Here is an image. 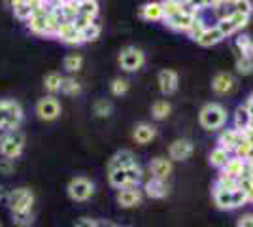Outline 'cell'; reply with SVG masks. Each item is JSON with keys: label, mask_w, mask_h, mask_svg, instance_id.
I'll return each instance as SVG.
<instances>
[{"label": "cell", "mask_w": 253, "mask_h": 227, "mask_svg": "<svg viewBox=\"0 0 253 227\" xmlns=\"http://www.w3.org/2000/svg\"><path fill=\"white\" fill-rule=\"evenodd\" d=\"M219 2H221V0H204V4H206V6H217Z\"/></svg>", "instance_id": "cell-50"}, {"label": "cell", "mask_w": 253, "mask_h": 227, "mask_svg": "<svg viewBox=\"0 0 253 227\" xmlns=\"http://www.w3.org/2000/svg\"><path fill=\"white\" fill-rule=\"evenodd\" d=\"M36 114L43 121H53V119H57L61 116V102L55 97L40 98L38 104H36Z\"/></svg>", "instance_id": "cell-9"}, {"label": "cell", "mask_w": 253, "mask_h": 227, "mask_svg": "<svg viewBox=\"0 0 253 227\" xmlns=\"http://www.w3.org/2000/svg\"><path fill=\"white\" fill-rule=\"evenodd\" d=\"M221 2H232V0H221Z\"/></svg>", "instance_id": "cell-53"}, {"label": "cell", "mask_w": 253, "mask_h": 227, "mask_svg": "<svg viewBox=\"0 0 253 227\" xmlns=\"http://www.w3.org/2000/svg\"><path fill=\"white\" fill-rule=\"evenodd\" d=\"M98 36H100V25L98 23H91L89 27H85L82 31V40L84 42H95Z\"/></svg>", "instance_id": "cell-33"}, {"label": "cell", "mask_w": 253, "mask_h": 227, "mask_svg": "<svg viewBox=\"0 0 253 227\" xmlns=\"http://www.w3.org/2000/svg\"><path fill=\"white\" fill-rule=\"evenodd\" d=\"M170 112H172V106H170V102H167V100H157V102H153V106H151V116L155 119L169 118Z\"/></svg>", "instance_id": "cell-27"}, {"label": "cell", "mask_w": 253, "mask_h": 227, "mask_svg": "<svg viewBox=\"0 0 253 227\" xmlns=\"http://www.w3.org/2000/svg\"><path fill=\"white\" fill-rule=\"evenodd\" d=\"M199 121H201V125L206 131L221 129L223 125H225V121H227V112H225V108H223L221 104L210 102V104H206L201 110Z\"/></svg>", "instance_id": "cell-6"}, {"label": "cell", "mask_w": 253, "mask_h": 227, "mask_svg": "<svg viewBox=\"0 0 253 227\" xmlns=\"http://www.w3.org/2000/svg\"><path fill=\"white\" fill-rule=\"evenodd\" d=\"M232 87H234V78H232L231 74H227V72L217 74L213 78V82H211V89H213L215 93H219V95L229 93Z\"/></svg>", "instance_id": "cell-21"}, {"label": "cell", "mask_w": 253, "mask_h": 227, "mask_svg": "<svg viewBox=\"0 0 253 227\" xmlns=\"http://www.w3.org/2000/svg\"><path fill=\"white\" fill-rule=\"evenodd\" d=\"M6 2L10 4V8H17V6H19V4H23L25 0H6Z\"/></svg>", "instance_id": "cell-49"}, {"label": "cell", "mask_w": 253, "mask_h": 227, "mask_svg": "<svg viewBox=\"0 0 253 227\" xmlns=\"http://www.w3.org/2000/svg\"><path fill=\"white\" fill-rule=\"evenodd\" d=\"M13 171H15V163H13V159L2 157V159H0V174H11Z\"/></svg>", "instance_id": "cell-43"}, {"label": "cell", "mask_w": 253, "mask_h": 227, "mask_svg": "<svg viewBox=\"0 0 253 227\" xmlns=\"http://www.w3.org/2000/svg\"><path fill=\"white\" fill-rule=\"evenodd\" d=\"M55 36H57L63 44H68V45L84 44V40H82V31L76 29L74 23H63V25H59V29H57Z\"/></svg>", "instance_id": "cell-13"}, {"label": "cell", "mask_w": 253, "mask_h": 227, "mask_svg": "<svg viewBox=\"0 0 253 227\" xmlns=\"http://www.w3.org/2000/svg\"><path fill=\"white\" fill-rule=\"evenodd\" d=\"M98 227H104V222H100V224H98Z\"/></svg>", "instance_id": "cell-52"}, {"label": "cell", "mask_w": 253, "mask_h": 227, "mask_svg": "<svg viewBox=\"0 0 253 227\" xmlns=\"http://www.w3.org/2000/svg\"><path fill=\"white\" fill-rule=\"evenodd\" d=\"M250 125H252V116H250V112H248L246 106H240V108L236 110V114H234V129L248 131Z\"/></svg>", "instance_id": "cell-26"}, {"label": "cell", "mask_w": 253, "mask_h": 227, "mask_svg": "<svg viewBox=\"0 0 253 227\" xmlns=\"http://www.w3.org/2000/svg\"><path fill=\"white\" fill-rule=\"evenodd\" d=\"M61 84H63V76L59 72H49V74L43 78V86L49 93H57L61 91Z\"/></svg>", "instance_id": "cell-28"}, {"label": "cell", "mask_w": 253, "mask_h": 227, "mask_svg": "<svg viewBox=\"0 0 253 227\" xmlns=\"http://www.w3.org/2000/svg\"><path fill=\"white\" fill-rule=\"evenodd\" d=\"M61 91H63L64 95H78V93L82 91V86L76 82L74 78H63Z\"/></svg>", "instance_id": "cell-34"}, {"label": "cell", "mask_w": 253, "mask_h": 227, "mask_svg": "<svg viewBox=\"0 0 253 227\" xmlns=\"http://www.w3.org/2000/svg\"><path fill=\"white\" fill-rule=\"evenodd\" d=\"M217 29L221 31L223 36H225V38H227L229 34H232V33H234V31H236V27L232 25V21H231V19H229V17H223L221 21L217 23Z\"/></svg>", "instance_id": "cell-42"}, {"label": "cell", "mask_w": 253, "mask_h": 227, "mask_svg": "<svg viewBox=\"0 0 253 227\" xmlns=\"http://www.w3.org/2000/svg\"><path fill=\"white\" fill-rule=\"evenodd\" d=\"M231 157H229V151H225L223 148H213L210 151V155H208V163H210L211 167H215V169H223L227 161H229Z\"/></svg>", "instance_id": "cell-25"}, {"label": "cell", "mask_w": 253, "mask_h": 227, "mask_svg": "<svg viewBox=\"0 0 253 227\" xmlns=\"http://www.w3.org/2000/svg\"><path fill=\"white\" fill-rule=\"evenodd\" d=\"M187 6H191L193 10H201V8H204L206 4H204V0H187Z\"/></svg>", "instance_id": "cell-47"}, {"label": "cell", "mask_w": 253, "mask_h": 227, "mask_svg": "<svg viewBox=\"0 0 253 227\" xmlns=\"http://www.w3.org/2000/svg\"><path fill=\"white\" fill-rule=\"evenodd\" d=\"M144 63H146L144 53L140 49H136V47H132V45L125 47L121 51V55H119V65H121V68L125 72H136V70H140L144 66Z\"/></svg>", "instance_id": "cell-8"}, {"label": "cell", "mask_w": 253, "mask_h": 227, "mask_svg": "<svg viewBox=\"0 0 253 227\" xmlns=\"http://www.w3.org/2000/svg\"><path fill=\"white\" fill-rule=\"evenodd\" d=\"M142 199H144V193L138 187H125V189H119L116 195L117 205L121 208H134L142 205Z\"/></svg>", "instance_id": "cell-11"}, {"label": "cell", "mask_w": 253, "mask_h": 227, "mask_svg": "<svg viewBox=\"0 0 253 227\" xmlns=\"http://www.w3.org/2000/svg\"><path fill=\"white\" fill-rule=\"evenodd\" d=\"M144 193L148 195L149 199H165L169 195V185L167 180H159V178H149L144 184Z\"/></svg>", "instance_id": "cell-17"}, {"label": "cell", "mask_w": 253, "mask_h": 227, "mask_svg": "<svg viewBox=\"0 0 253 227\" xmlns=\"http://www.w3.org/2000/svg\"><path fill=\"white\" fill-rule=\"evenodd\" d=\"M236 227H253V214L248 212V214H242L236 222Z\"/></svg>", "instance_id": "cell-45"}, {"label": "cell", "mask_w": 253, "mask_h": 227, "mask_svg": "<svg viewBox=\"0 0 253 227\" xmlns=\"http://www.w3.org/2000/svg\"><path fill=\"white\" fill-rule=\"evenodd\" d=\"M136 163V157L130 150H119L116 151L110 161H108V173L110 171H117V169H125V167H130Z\"/></svg>", "instance_id": "cell-15"}, {"label": "cell", "mask_w": 253, "mask_h": 227, "mask_svg": "<svg viewBox=\"0 0 253 227\" xmlns=\"http://www.w3.org/2000/svg\"><path fill=\"white\" fill-rule=\"evenodd\" d=\"M236 70L240 72L242 76H248L253 72V57H238V61H236Z\"/></svg>", "instance_id": "cell-35"}, {"label": "cell", "mask_w": 253, "mask_h": 227, "mask_svg": "<svg viewBox=\"0 0 253 227\" xmlns=\"http://www.w3.org/2000/svg\"><path fill=\"white\" fill-rule=\"evenodd\" d=\"M240 178H246V180L253 182V161H246V165H244V173Z\"/></svg>", "instance_id": "cell-46"}, {"label": "cell", "mask_w": 253, "mask_h": 227, "mask_svg": "<svg viewBox=\"0 0 253 227\" xmlns=\"http://www.w3.org/2000/svg\"><path fill=\"white\" fill-rule=\"evenodd\" d=\"M142 180V169L140 165L134 163L125 169H117V171H110L108 173V182L114 185L116 189H125V187H138Z\"/></svg>", "instance_id": "cell-3"}, {"label": "cell", "mask_w": 253, "mask_h": 227, "mask_svg": "<svg viewBox=\"0 0 253 227\" xmlns=\"http://www.w3.org/2000/svg\"><path fill=\"white\" fill-rule=\"evenodd\" d=\"M244 136H246V131L225 129L221 135H219V138H217V146L231 153V151H234V148L238 146V142L242 140Z\"/></svg>", "instance_id": "cell-14"}, {"label": "cell", "mask_w": 253, "mask_h": 227, "mask_svg": "<svg viewBox=\"0 0 253 227\" xmlns=\"http://www.w3.org/2000/svg\"><path fill=\"white\" fill-rule=\"evenodd\" d=\"M232 2H234V11L244 13V15H252L253 11L252 0H232Z\"/></svg>", "instance_id": "cell-39"}, {"label": "cell", "mask_w": 253, "mask_h": 227, "mask_svg": "<svg viewBox=\"0 0 253 227\" xmlns=\"http://www.w3.org/2000/svg\"><path fill=\"white\" fill-rule=\"evenodd\" d=\"M66 193L74 203H85L95 195V184L85 176H76L66 185Z\"/></svg>", "instance_id": "cell-7"}, {"label": "cell", "mask_w": 253, "mask_h": 227, "mask_svg": "<svg viewBox=\"0 0 253 227\" xmlns=\"http://www.w3.org/2000/svg\"><path fill=\"white\" fill-rule=\"evenodd\" d=\"M110 89H112V93L114 95H125L126 91H128V82L126 80H123V78H116L112 84H110Z\"/></svg>", "instance_id": "cell-36"}, {"label": "cell", "mask_w": 253, "mask_h": 227, "mask_svg": "<svg viewBox=\"0 0 253 227\" xmlns=\"http://www.w3.org/2000/svg\"><path fill=\"white\" fill-rule=\"evenodd\" d=\"M238 187L242 189V193L246 195V201L253 203V182L246 180V178H238Z\"/></svg>", "instance_id": "cell-38"}, {"label": "cell", "mask_w": 253, "mask_h": 227, "mask_svg": "<svg viewBox=\"0 0 253 227\" xmlns=\"http://www.w3.org/2000/svg\"><path fill=\"white\" fill-rule=\"evenodd\" d=\"M155 136H157V129L149 123H138L134 127V133H132V138L138 144H149Z\"/></svg>", "instance_id": "cell-20"}, {"label": "cell", "mask_w": 253, "mask_h": 227, "mask_svg": "<svg viewBox=\"0 0 253 227\" xmlns=\"http://www.w3.org/2000/svg\"><path fill=\"white\" fill-rule=\"evenodd\" d=\"M25 150V135L21 131H8L0 135V157L17 159Z\"/></svg>", "instance_id": "cell-5"}, {"label": "cell", "mask_w": 253, "mask_h": 227, "mask_svg": "<svg viewBox=\"0 0 253 227\" xmlns=\"http://www.w3.org/2000/svg\"><path fill=\"white\" fill-rule=\"evenodd\" d=\"M112 102L110 100H106V98H98L95 104H93V112H95L98 118H108L110 114H112Z\"/></svg>", "instance_id": "cell-30"}, {"label": "cell", "mask_w": 253, "mask_h": 227, "mask_svg": "<svg viewBox=\"0 0 253 227\" xmlns=\"http://www.w3.org/2000/svg\"><path fill=\"white\" fill-rule=\"evenodd\" d=\"M140 15H142V19H146V21H159V19L165 17V15H163V6H161V2H148V4H144V6L140 8Z\"/></svg>", "instance_id": "cell-22"}, {"label": "cell", "mask_w": 253, "mask_h": 227, "mask_svg": "<svg viewBox=\"0 0 253 227\" xmlns=\"http://www.w3.org/2000/svg\"><path fill=\"white\" fill-rule=\"evenodd\" d=\"M223 33L217 29V27H211V29H206L204 31V34H202L201 38L197 40V42L201 44L202 47H210V45H215V44L223 42Z\"/></svg>", "instance_id": "cell-23"}, {"label": "cell", "mask_w": 253, "mask_h": 227, "mask_svg": "<svg viewBox=\"0 0 253 227\" xmlns=\"http://www.w3.org/2000/svg\"><path fill=\"white\" fill-rule=\"evenodd\" d=\"M229 19L232 21V25L236 27V31L238 29H244L248 21H250V15H244V13H238V11H232L231 15H229Z\"/></svg>", "instance_id": "cell-40"}, {"label": "cell", "mask_w": 253, "mask_h": 227, "mask_svg": "<svg viewBox=\"0 0 253 227\" xmlns=\"http://www.w3.org/2000/svg\"><path fill=\"white\" fill-rule=\"evenodd\" d=\"M80 13L95 19L96 15H98V4H96V0H80Z\"/></svg>", "instance_id": "cell-31"}, {"label": "cell", "mask_w": 253, "mask_h": 227, "mask_svg": "<svg viewBox=\"0 0 253 227\" xmlns=\"http://www.w3.org/2000/svg\"><path fill=\"white\" fill-rule=\"evenodd\" d=\"M149 173L151 178H159V180H167L172 174V161L167 157H155L149 163Z\"/></svg>", "instance_id": "cell-16"}, {"label": "cell", "mask_w": 253, "mask_h": 227, "mask_svg": "<svg viewBox=\"0 0 253 227\" xmlns=\"http://www.w3.org/2000/svg\"><path fill=\"white\" fill-rule=\"evenodd\" d=\"M40 2H42V4H43V2H45V0H40Z\"/></svg>", "instance_id": "cell-54"}, {"label": "cell", "mask_w": 253, "mask_h": 227, "mask_svg": "<svg viewBox=\"0 0 253 227\" xmlns=\"http://www.w3.org/2000/svg\"><path fill=\"white\" fill-rule=\"evenodd\" d=\"M157 82L161 93H165V95H172L178 89V74L174 70H161Z\"/></svg>", "instance_id": "cell-18"}, {"label": "cell", "mask_w": 253, "mask_h": 227, "mask_svg": "<svg viewBox=\"0 0 253 227\" xmlns=\"http://www.w3.org/2000/svg\"><path fill=\"white\" fill-rule=\"evenodd\" d=\"M246 108H248V112H250V116L253 118V95L250 97V100H248V104H246Z\"/></svg>", "instance_id": "cell-48"}, {"label": "cell", "mask_w": 253, "mask_h": 227, "mask_svg": "<svg viewBox=\"0 0 253 227\" xmlns=\"http://www.w3.org/2000/svg\"><path fill=\"white\" fill-rule=\"evenodd\" d=\"M197 19V10H187L181 11V13H176V15H172L169 19H165L167 25H169L170 29H174V31H189V27L193 25V21Z\"/></svg>", "instance_id": "cell-12"}, {"label": "cell", "mask_w": 253, "mask_h": 227, "mask_svg": "<svg viewBox=\"0 0 253 227\" xmlns=\"http://www.w3.org/2000/svg\"><path fill=\"white\" fill-rule=\"evenodd\" d=\"M13 13H15V17H19V19H25V21H27L32 13H34V11H32V8L27 4V0H25V2H23V4H19L17 8H13Z\"/></svg>", "instance_id": "cell-41"}, {"label": "cell", "mask_w": 253, "mask_h": 227, "mask_svg": "<svg viewBox=\"0 0 253 227\" xmlns=\"http://www.w3.org/2000/svg\"><path fill=\"white\" fill-rule=\"evenodd\" d=\"M2 199H4V187L0 185V201H2Z\"/></svg>", "instance_id": "cell-51"}, {"label": "cell", "mask_w": 253, "mask_h": 227, "mask_svg": "<svg viewBox=\"0 0 253 227\" xmlns=\"http://www.w3.org/2000/svg\"><path fill=\"white\" fill-rule=\"evenodd\" d=\"M236 47L240 49L242 57H253V40L248 34H242L236 38Z\"/></svg>", "instance_id": "cell-29"}, {"label": "cell", "mask_w": 253, "mask_h": 227, "mask_svg": "<svg viewBox=\"0 0 253 227\" xmlns=\"http://www.w3.org/2000/svg\"><path fill=\"white\" fill-rule=\"evenodd\" d=\"M98 220H93V218H78L74 222V227H98Z\"/></svg>", "instance_id": "cell-44"}, {"label": "cell", "mask_w": 253, "mask_h": 227, "mask_svg": "<svg viewBox=\"0 0 253 227\" xmlns=\"http://www.w3.org/2000/svg\"><path fill=\"white\" fill-rule=\"evenodd\" d=\"M64 68L68 70V72H78L80 68H82V65H84V59H82V55H68V57H64Z\"/></svg>", "instance_id": "cell-32"}, {"label": "cell", "mask_w": 253, "mask_h": 227, "mask_svg": "<svg viewBox=\"0 0 253 227\" xmlns=\"http://www.w3.org/2000/svg\"><path fill=\"white\" fill-rule=\"evenodd\" d=\"M23 121V108L17 100H0V131H17Z\"/></svg>", "instance_id": "cell-4"}, {"label": "cell", "mask_w": 253, "mask_h": 227, "mask_svg": "<svg viewBox=\"0 0 253 227\" xmlns=\"http://www.w3.org/2000/svg\"><path fill=\"white\" fill-rule=\"evenodd\" d=\"M161 6H163L165 19H169V17L176 15V13H181V11H185V8H187V4L181 2V0H163Z\"/></svg>", "instance_id": "cell-24"}, {"label": "cell", "mask_w": 253, "mask_h": 227, "mask_svg": "<svg viewBox=\"0 0 253 227\" xmlns=\"http://www.w3.org/2000/svg\"><path fill=\"white\" fill-rule=\"evenodd\" d=\"M193 150H195L193 142L187 138H178V140L172 142L169 148L170 161H185L193 155Z\"/></svg>", "instance_id": "cell-10"}, {"label": "cell", "mask_w": 253, "mask_h": 227, "mask_svg": "<svg viewBox=\"0 0 253 227\" xmlns=\"http://www.w3.org/2000/svg\"><path fill=\"white\" fill-rule=\"evenodd\" d=\"M211 197L219 210H236L240 206L248 205L246 195L242 193L240 187H221V185L213 184Z\"/></svg>", "instance_id": "cell-2"}, {"label": "cell", "mask_w": 253, "mask_h": 227, "mask_svg": "<svg viewBox=\"0 0 253 227\" xmlns=\"http://www.w3.org/2000/svg\"><path fill=\"white\" fill-rule=\"evenodd\" d=\"M244 165H246L244 159H240V157H232V159H229L227 165L221 169V174H219V176L227 178V180H236V182H238V178H240L244 173Z\"/></svg>", "instance_id": "cell-19"}, {"label": "cell", "mask_w": 253, "mask_h": 227, "mask_svg": "<svg viewBox=\"0 0 253 227\" xmlns=\"http://www.w3.org/2000/svg\"><path fill=\"white\" fill-rule=\"evenodd\" d=\"M0 227H2V226H0Z\"/></svg>", "instance_id": "cell-55"}, {"label": "cell", "mask_w": 253, "mask_h": 227, "mask_svg": "<svg viewBox=\"0 0 253 227\" xmlns=\"http://www.w3.org/2000/svg\"><path fill=\"white\" fill-rule=\"evenodd\" d=\"M8 208L13 218V224L17 227H29L32 224V206H34V193L29 187L11 189L8 197Z\"/></svg>", "instance_id": "cell-1"}, {"label": "cell", "mask_w": 253, "mask_h": 227, "mask_svg": "<svg viewBox=\"0 0 253 227\" xmlns=\"http://www.w3.org/2000/svg\"><path fill=\"white\" fill-rule=\"evenodd\" d=\"M204 31H206L204 21H201V19H195V21H193V25L189 27V31H187V34H189L193 40H199L202 34H204Z\"/></svg>", "instance_id": "cell-37"}]
</instances>
